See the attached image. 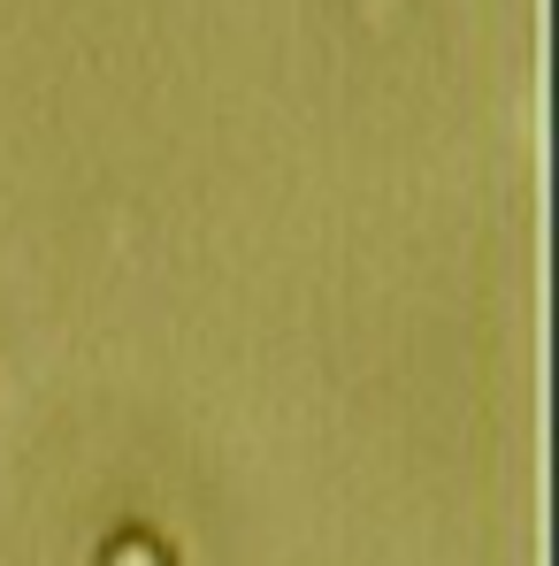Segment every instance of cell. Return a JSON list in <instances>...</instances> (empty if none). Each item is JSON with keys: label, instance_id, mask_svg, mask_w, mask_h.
<instances>
[{"label": "cell", "instance_id": "6da1fadb", "mask_svg": "<svg viewBox=\"0 0 559 566\" xmlns=\"http://www.w3.org/2000/svg\"><path fill=\"white\" fill-rule=\"evenodd\" d=\"M93 566H177V552H169L154 528H115V536L100 544Z\"/></svg>", "mask_w": 559, "mask_h": 566}]
</instances>
